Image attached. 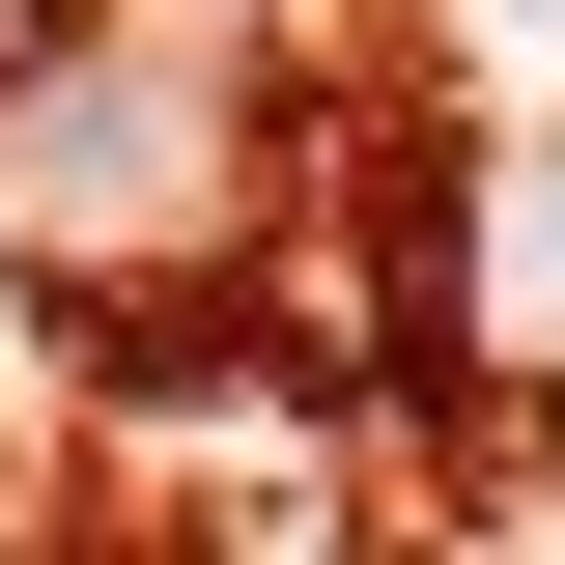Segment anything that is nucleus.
Listing matches in <instances>:
<instances>
[{
    "label": "nucleus",
    "instance_id": "nucleus-1",
    "mask_svg": "<svg viewBox=\"0 0 565 565\" xmlns=\"http://www.w3.org/2000/svg\"><path fill=\"white\" fill-rule=\"evenodd\" d=\"M29 199H57V226H114V255H170V226L226 199V114H199L170 57H114V85H57V114H29Z\"/></svg>",
    "mask_w": 565,
    "mask_h": 565
},
{
    "label": "nucleus",
    "instance_id": "nucleus-2",
    "mask_svg": "<svg viewBox=\"0 0 565 565\" xmlns=\"http://www.w3.org/2000/svg\"><path fill=\"white\" fill-rule=\"evenodd\" d=\"M481 340L565 396V141H509V199H481Z\"/></svg>",
    "mask_w": 565,
    "mask_h": 565
}]
</instances>
